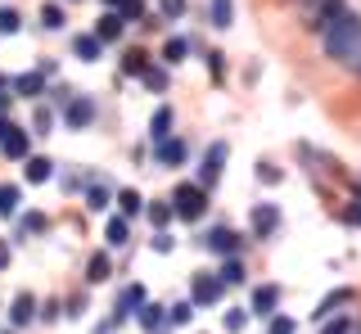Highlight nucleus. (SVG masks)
Wrapping results in <instances>:
<instances>
[{
  "label": "nucleus",
  "mask_w": 361,
  "mask_h": 334,
  "mask_svg": "<svg viewBox=\"0 0 361 334\" xmlns=\"http://www.w3.org/2000/svg\"><path fill=\"white\" fill-rule=\"evenodd\" d=\"M321 46H325V54L330 59H338V63H357L361 68V18L357 14H338V18H330V23L321 27Z\"/></svg>",
  "instance_id": "1"
},
{
  "label": "nucleus",
  "mask_w": 361,
  "mask_h": 334,
  "mask_svg": "<svg viewBox=\"0 0 361 334\" xmlns=\"http://www.w3.org/2000/svg\"><path fill=\"white\" fill-rule=\"evenodd\" d=\"M172 213L185 217V221H199L203 213H208V194H203L199 185H176L172 190Z\"/></svg>",
  "instance_id": "2"
},
{
  "label": "nucleus",
  "mask_w": 361,
  "mask_h": 334,
  "mask_svg": "<svg viewBox=\"0 0 361 334\" xmlns=\"http://www.w3.org/2000/svg\"><path fill=\"white\" fill-rule=\"evenodd\" d=\"M221 163H226V144H208V154H203V172H199V181L203 185H212L221 176Z\"/></svg>",
  "instance_id": "3"
},
{
  "label": "nucleus",
  "mask_w": 361,
  "mask_h": 334,
  "mask_svg": "<svg viewBox=\"0 0 361 334\" xmlns=\"http://www.w3.org/2000/svg\"><path fill=\"white\" fill-rule=\"evenodd\" d=\"M235 230H226V226H217V230H208V235H203V249L208 253H235Z\"/></svg>",
  "instance_id": "4"
},
{
  "label": "nucleus",
  "mask_w": 361,
  "mask_h": 334,
  "mask_svg": "<svg viewBox=\"0 0 361 334\" xmlns=\"http://www.w3.org/2000/svg\"><path fill=\"white\" fill-rule=\"evenodd\" d=\"M63 118H68V127H90V118H95V104H90V99H73V104L63 109Z\"/></svg>",
  "instance_id": "5"
},
{
  "label": "nucleus",
  "mask_w": 361,
  "mask_h": 334,
  "mask_svg": "<svg viewBox=\"0 0 361 334\" xmlns=\"http://www.w3.org/2000/svg\"><path fill=\"white\" fill-rule=\"evenodd\" d=\"M217 298H221V280H217V276H195V303L208 307V303H217Z\"/></svg>",
  "instance_id": "6"
},
{
  "label": "nucleus",
  "mask_w": 361,
  "mask_h": 334,
  "mask_svg": "<svg viewBox=\"0 0 361 334\" xmlns=\"http://www.w3.org/2000/svg\"><path fill=\"white\" fill-rule=\"evenodd\" d=\"M276 303H280V289L276 285L253 289V311H257V316H276Z\"/></svg>",
  "instance_id": "7"
},
{
  "label": "nucleus",
  "mask_w": 361,
  "mask_h": 334,
  "mask_svg": "<svg viewBox=\"0 0 361 334\" xmlns=\"http://www.w3.org/2000/svg\"><path fill=\"white\" fill-rule=\"evenodd\" d=\"M0 144H5L9 159H27V131H23V127H9L5 136H0Z\"/></svg>",
  "instance_id": "8"
},
{
  "label": "nucleus",
  "mask_w": 361,
  "mask_h": 334,
  "mask_svg": "<svg viewBox=\"0 0 361 334\" xmlns=\"http://www.w3.org/2000/svg\"><path fill=\"white\" fill-rule=\"evenodd\" d=\"M32 316H37V298H32V294H18L14 303H9V321H14V326H27Z\"/></svg>",
  "instance_id": "9"
},
{
  "label": "nucleus",
  "mask_w": 361,
  "mask_h": 334,
  "mask_svg": "<svg viewBox=\"0 0 361 334\" xmlns=\"http://www.w3.org/2000/svg\"><path fill=\"white\" fill-rule=\"evenodd\" d=\"M280 226V213L271 204H262V208H253V235H271V230Z\"/></svg>",
  "instance_id": "10"
},
{
  "label": "nucleus",
  "mask_w": 361,
  "mask_h": 334,
  "mask_svg": "<svg viewBox=\"0 0 361 334\" xmlns=\"http://www.w3.org/2000/svg\"><path fill=\"white\" fill-rule=\"evenodd\" d=\"M122 37V18H118V9H113V14H104L95 23V41H118Z\"/></svg>",
  "instance_id": "11"
},
{
  "label": "nucleus",
  "mask_w": 361,
  "mask_h": 334,
  "mask_svg": "<svg viewBox=\"0 0 361 334\" xmlns=\"http://www.w3.org/2000/svg\"><path fill=\"white\" fill-rule=\"evenodd\" d=\"M14 91H18V95H41V91H45V77H41V73H18V77H14Z\"/></svg>",
  "instance_id": "12"
},
{
  "label": "nucleus",
  "mask_w": 361,
  "mask_h": 334,
  "mask_svg": "<svg viewBox=\"0 0 361 334\" xmlns=\"http://www.w3.org/2000/svg\"><path fill=\"white\" fill-rule=\"evenodd\" d=\"M343 303H353V289H334V294H330V298H321V307H316V316H321V321H325V316H330V311H334V307H343Z\"/></svg>",
  "instance_id": "13"
},
{
  "label": "nucleus",
  "mask_w": 361,
  "mask_h": 334,
  "mask_svg": "<svg viewBox=\"0 0 361 334\" xmlns=\"http://www.w3.org/2000/svg\"><path fill=\"white\" fill-rule=\"evenodd\" d=\"M235 23V0H212V27H231Z\"/></svg>",
  "instance_id": "14"
},
{
  "label": "nucleus",
  "mask_w": 361,
  "mask_h": 334,
  "mask_svg": "<svg viewBox=\"0 0 361 334\" xmlns=\"http://www.w3.org/2000/svg\"><path fill=\"white\" fill-rule=\"evenodd\" d=\"M180 159H185V140H163V144H158V163L172 167V163H180Z\"/></svg>",
  "instance_id": "15"
},
{
  "label": "nucleus",
  "mask_w": 361,
  "mask_h": 334,
  "mask_svg": "<svg viewBox=\"0 0 361 334\" xmlns=\"http://www.w3.org/2000/svg\"><path fill=\"white\" fill-rule=\"evenodd\" d=\"M167 131H172V109H158L154 122H149V136H154L158 144H163V140H167Z\"/></svg>",
  "instance_id": "16"
},
{
  "label": "nucleus",
  "mask_w": 361,
  "mask_h": 334,
  "mask_svg": "<svg viewBox=\"0 0 361 334\" xmlns=\"http://www.w3.org/2000/svg\"><path fill=\"white\" fill-rule=\"evenodd\" d=\"M50 176H54V163L50 159H27V181H50Z\"/></svg>",
  "instance_id": "17"
},
{
  "label": "nucleus",
  "mask_w": 361,
  "mask_h": 334,
  "mask_svg": "<svg viewBox=\"0 0 361 334\" xmlns=\"http://www.w3.org/2000/svg\"><path fill=\"white\" fill-rule=\"evenodd\" d=\"M185 54H190V41H185V37H172V41L163 46V63H180Z\"/></svg>",
  "instance_id": "18"
},
{
  "label": "nucleus",
  "mask_w": 361,
  "mask_h": 334,
  "mask_svg": "<svg viewBox=\"0 0 361 334\" xmlns=\"http://www.w3.org/2000/svg\"><path fill=\"white\" fill-rule=\"evenodd\" d=\"M86 280H90V285H99V280H109V258H104V253H95V258H90V262H86Z\"/></svg>",
  "instance_id": "19"
},
{
  "label": "nucleus",
  "mask_w": 361,
  "mask_h": 334,
  "mask_svg": "<svg viewBox=\"0 0 361 334\" xmlns=\"http://www.w3.org/2000/svg\"><path fill=\"white\" fill-rule=\"evenodd\" d=\"M135 321H140V330H158V326H163V307H158V303H145Z\"/></svg>",
  "instance_id": "20"
},
{
  "label": "nucleus",
  "mask_w": 361,
  "mask_h": 334,
  "mask_svg": "<svg viewBox=\"0 0 361 334\" xmlns=\"http://www.w3.org/2000/svg\"><path fill=\"white\" fill-rule=\"evenodd\" d=\"M18 213V185H0V217Z\"/></svg>",
  "instance_id": "21"
},
{
  "label": "nucleus",
  "mask_w": 361,
  "mask_h": 334,
  "mask_svg": "<svg viewBox=\"0 0 361 334\" xmlns=\"http://www.w3.org/2000/svg\"><path fill=\"white\" fill-rule=\"evenodd\" d=\"M104 240L113 244V249H122V244H127V221H122V217H113L109 226H104Z\"/></svg>",
  "instance_id": "22"
},
{
  "label": "nucleus",
  "mask_w": 361,
  "mask_h": 334,
  "mask_svg": "<svg viewBox=\"0 0 361 334\" xmlns=\"http://www.w3.org/2000/svg\"><path fill=\"white\" fill-rule=\"evenodd\" d=\"M122 68H127L131 77H145V68H149V59H145V50H127V59H122Z\"/></svg>",
  "instance_id": "23"
},
{
  "label": "nucleus",
  "mask_w": 361,
  "mask_h": 334,
  "mask_svg": "<svg viewBox=\"0 0 361 334\" xmlns=\"http://www.w3.org/2000/svg\"><path fill=\"white\" fill-rule=\"evenodd\" d=\"M41 27L59 32V27H63V9H59V5H45V9H41Z\"/></svg>",
  "instance_id": "24"
},
{
  "label": "nucleus",
  "mask_w": 361,
  "mask_h": 334,
  "mask_svg": "<svg viewBox=\"0 0 361 334\" xmlns=\"http://www.w3.org/2000/svg\"><path fill=\"white\" fill-rule=\"evenodd\" d=\"M73 50L82 54V59H99V41H95V37H77V41H73Z\"/></svg>",
  "instance_id": "25"
},
{
  "label": "nucleus",
  "mask_w": 361,
  "mask_h": 334,
  "mask_svg": "<svg viewBox=\"0 0 361 334\" xmlns=\"http://www.w3.org/2000/svg\"><path fill=\"white\" fill-rule=\"evenodd\" d=\"M217 280H221V285H240V280H244V266H240V262L231 258V262L221 266V276H217Z\"/></svg>",
  "instance_id": "26"
},
{
  "label": "nucleus",
  "mask_w": 361,
  "mask_h": 334,
  "mask_svg": "<svg viewBox=\"0 0 361 334\" xmlns=\"http://www.w3.org/2000/svg\"><path fill=\"white\" fill-rule=\"evenodd\" d=\"M18 32V9H0V37H14Z\"/></svg>",
  "instance_id": "27"
},
{
  "label": "nucleus",
  "mask_w": 361,
  "mask_h": 334,
  "mask_svg": "<svg viewBox=\"0 0 361 334\" xmlns=\"http://www.w3.org/2000/svg\"><path fill=\"white\" fill-rule=\"evenodd\" d=\"M118 204H122V213H140V194L135 190H118Z\"/></svg>",
  "instance_id": "28"
},
{
  "label": "nucleus",
  "mask_w": 361,
  "mask_h": 334,
  "mask_svg": "<svg viewBox=\"0 0 361 334\" xmlns=\"http://www.w3.org/2000/svg\"><path fill=\"white\" fill-rule=\"evenodd\" d=\"M158 9H163V18H180L185 14V0H158Z\"/></svg>",
  "instance_id": "29"
},
{
  "label": "nucleus",
  "mask_w": 361,
  "mask_h": 334,
  "mask_svg": "<svg viewBox=\"0 0 361 334\" xmlns=\"http://www.w3.org/2000/svg\"><path fill=\"white\" fill-rule=\"evenodd\" d=\"M140 298H145V289L140 285H131L127 294H122V311H131V307H140Z\"/></svg>",
  "instance_id": "30"
},
{
  "label": "nucleus",
  "mask_w": 361,
  "mask_h": 334,
  "mask_svg": "<svg viewBox=\"0 0 361 334\" xmlns=\"http://www.w3.org/2000/svg\"><path fill=\"white\" fill-rule=\"evenodd\" d=\"M145 86H154V91H163V86H167V73H163V68H145Z\"/></svg>",
  "instance_id": "31"
},
{
  "label": "nucleus",
  "mask_w": 361,
  "mask_h": 334,
  "mask_svg": "<svg viewBox=\"0 0 361 334\" xmlns=\"http://www.w3.org/2000/svg\"><path fill=\"white\" fill-rule=\"evenodd\" d=\"M149 221H154V226H167V221H172V208H167V204H154L149 208Z\"/></svg>",
  "instance_id": "32"
},
{
  "label": "nucleus",
  "mask_w": 361,
  "mask_h": 334,
  "mask_svg": "<svg viewBox=\"0 0 361 334\" xmlns=\"http://www.w3.org/2000/svg\"><path fill=\"white\" fill-rule=\"evenodd\" d=\"M190 316H195V307H190V303H176V307H172V316H167V321H172V326H185Z\"/></svg>",
  "instance_id": "33"
},
{
  "label": "nucleus",
  "mask_w": 361,
  "mask_h": 334,
  "mask_svg": "<svg viewBox=\"0 0 361 334\" xmlns=\"http://www.w3.org/2000/svg\"><path fill=\"white\" fill-rule=\"evenodd\" d=\"M267 334H293V321H289V316H271Z\"/></svg>",
  "instance_id": "34"
},
{
  "label": "nucleus",
  "mask_w": 361,
  "mask_h": 334,
  "mask_svg": "<svg viewBox=\"0 0 361 334\" xmlns=\"http://www.w3.org/2000/svg\"><path fill=\"white\" fill-rule=\"evenodd\" d=\"M118 18H140V0H118Z\"/></svg>",
  "instance_id": "35"
},
{
  "label": "nucleus",
  "mask_w": 361,
  "mask_h": 334,
  "mask_svg": "<svg viewBox=\"0 0 361 334\" xmlns=\"http://www.w3.org/2000/svg\"><path fill=\"white\" fill-rule=\"evenodd\" d=\"M86 199H90V204H86V208H95V213H99V208H109V194H104V190H90Z\"/></svg>",
  "instance_id": "36"
},
{
  "label": "nucleus",
  "mask_w": 361,
  "mask_h": 334,
  "mask_svg": "<svg viewBox=\"0 0 361 334\" xmlns=\"http://www.w3.org/2000/svg\"><path fill=\"white\" fill-rule=\"evenodd\" d=\"M23 230H45V217L41 213H27V217H23Z\"/></svg>",
  "instance_id": "37"
},
{
  "label": "nucleus",
  "mask_w": 361,
  "mask_h": 334,
  "mask_svg": "<svg viewBox=\"0 0 361 334\" xmlns=\"http://www.w3.org/2000/svg\"><path fill=\"white\" fill-rule=\"evenodd\" d=\"M343 221H353V226H361V204H353V208H343Z\"/></svg>",
  "instance_id": "38"
},
{
  "label": "nucleus",
  "mask_w": 361,
  "mask_h": 334,
  "mask_svg": "<svg viewBox=\"0 0 361 334\" xmlns=\"http://www.w3.org/2000/svg\"><path fill=\"white\" fill-rule=\"evenodd\" d=\"M226 330H244V311H231V316H226Z\"/></svg>",
  "instance_id": "39"
},
{
  "label": "nucleus",
  "mask_w": 361,
  "mask_h": 334,
  "mask_svg": "<svg viewBox=\"0 0 361 334\" xmlns=\"http://www.w3.org/2000/svg\"><path fill=\"white\" fill-rule=\"evenodd\" d=\"M32 127H37V131H45V127H50V113H45V109H37V118H32Z\"/></svg>",
  "instance_id": "40"
},
{
  "label": "nucleus",
  "mask_w": 361,
  "mask_h": 334,
  "mask_svg": "<svg viewBox=\"0 0 361 334\" xmlns=\"http://www.w3.org/2000/svg\"><path fill=\"white\" fill-rule=\"evenodd\" d=\"M262 181H267V185H276V181H280V172H276L271 163H262Z\"/></svg>",
  "instance_id": "41"
},
{
  "label": "nucleus",
  "mask_w": 361,
  "mask_h": 334,
  "mask_svg": "<svg viewBox=\"0 0 361 334\" xmlns=\"http://www.w3.org/2000/svg\"><path fill=\"white\" fill-rule=\"evenodd\" d=\"M0 266H9V249H5V244H0Z\"/></svg>",
  "instance_id": "42"
},
{
  "label": "nucleus",
  "mask_w": 361,
  "mask_h": 334,
  "mask_svg": "<svg viewBox=\"0 0 361 334\" xmlns=\"http://www.w3.org/2000/svg\"><path fill=\"white\" fill-rule=\"evenodd\" d=\"M9 127H14V122H9V118H0V136H5V131H9Z\"/></svg>",
  "instance_id": "43"
},
{
  "label": "nucleus",
  "mask_w": 361,
  "mask_h": 334,
  "mask_svg": "<svg viewBox=\"0 0 361 334\" xmlns=\"http://www.w3.org/2000/svg\"><path fill=\"white\" fill-rule=\"evenodd\" d=\"M5 109H9V95H5V91H0V113H5Z\"/></svg>",
  "instance_id": "44"
},
{
  "label": "nucleus",
  "mask_w": 361,
  "mask_h": 334,
  "mask_svg": "<svg viewBox=\"0 0 361 334\" xmlns=\"http://www.w3.org/2000/svg\"><path fill=\"white\" fill-rule=\"evenodd\" d=\"M104 5H118V0H104Z\"/></svg>",
  "instance_id": "45"
},
{
  "label": "nucleus",
  "mask_w": 361,
  "mask_h": 334,
  "mask_svg": "<svg viewBox=\"0 0 361 334\" xmlns=\"http://www.w3.org/2000/svg\"><path fill=\"white\" fill-rule=\"evenodd\" d=\"M0 82H5V77H0Z\"/></svg>",
  "instance_id": "46"
}]
</instances>
